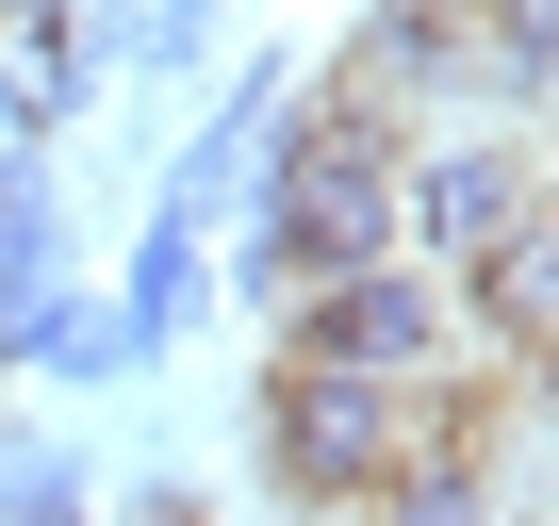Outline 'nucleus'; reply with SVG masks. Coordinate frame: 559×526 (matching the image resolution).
<instances>
[{"instance_id":"f257e3e1","label":"nucleus","mask_w":559,"mask_h":526,"mask_svg":"<svg viewBox=\"0 0 559 526\" xmlns=\"http://www.w3.org/2000/svg\"><path fill=\"white\" fill-rule=\"evenodd\" d=\"M362 263H395V116L330 83L280 116V165L247 181V230H230V280H247V313H280V297L362 280Z\"/></svg>"},{"instance_id":"f03ea898","label":"nucleus","mask_w":559,"mask_h":526,"mask_svg":"<svg viewBox=\"0 0 559 526\" xmlns=\"http://www.w3.org/2000/svg\"><path fill=\"white\" fill-rule=\"evenodd\" d=\"M280 362L297 379H428L444 362V297L412 280V263H362V280H330V297H280Z\"/></svg>"},{"instance_id":"7ed1b4c3","label":"nucleus","mask_w":559,"mask_h":526,"mask_svg":"<svg viewBox=\"0 0 559 526\" xmlns=\"http://www.w3.org/2000/svg\"><path fill=\"white\" fill-rule=\"evenodd\" d=\"M526 214H543V148H510V132H461V148H428V165L395 181V247H412V280H428V263H493Z\"/></svg>"},{"instance_id":"20e7f679","label":"nucleus","mask_w":559,"mask_h":526,"mask_svg":"<svg viewBox=\"0 0 559 526\" xmlns=\"http://www.w3.org/2000/svg\"><path fill=\"white\" fill-rule=\"evenodd\" d=\"M280 116H297V83H280V67H247V83L214 99V132H198V148H181V181H165V230H181V247H198L263 165H280Z\"/></svg>"},{"instance_id":"39448f33","label":"nucleus","mask_w":559,"mask_h":526,"mask_svg":"<svg viewBox=\"0 0 559 526\" xmlns=\"http://www.w3.org/2000/svg\"><path fill=\"white\" fill-rule=\"evenodd\" d=\"M461 313H477L493 379H510V395H543V330H559V230H543V214H526L493 263H461Z\"/></svg>"},{"instance_id":"423d86ee","label":"nucleus","mask_w":559,"mask_h":526,"mask_svg":"<svg viewBox=\"0 0 559 526\" xmlns=\"http://www.w3.org/2000/svg\"><path fill=\"white\" fill-rule=\"evenodd\" d=\"M362 526H493V461H412L362 493Z\"/></svg>"},{"instance_id":"0eeeda50","label":"nucleus","mask_w":559,"mask_h":526,"mask_svg":"<svg viewBox=\"0 0 559 526\" xmlns=\"http://www.w3.org/2000/svg\"><path fill=\"white\" fill-rule=\"evenodd\" d=\"M461 34H477V67L543 116V50H559V0H461Z\"/></svg>"},{"instance_id":"6e6552de","label":"nucleus","mask_w":559,"mask_h":526,"mask_svg":"<svg viewBox=\"0 0 559 526\" xmlns=\"http://www.w3.org/2000/svg\"><path fill=\"white\" fill-rule=\"evenodd\" d=\"M99 313H116V330H132V362H148V346L198 313V247H181V230H148V247H132V297H99Z\"/></svg>"},{"instance_id":"1a4fd4ad","label":"nucleus","mask_w":559,"mask_h":526,"mask_svg":"<svg viewBox=\"0 0 559 526\" xmlns=\"http://www.w3.org/2000/svg\"><path fill=\"white\" fill-rule=\"evenodd\" d=\"M0 526H83V461L67 444H17V461H0Z\"/></svg>"},{"instance_id":"9d476101","label":"nucleus","mask_w":559,"mask_h":526,"mask_svg":"<svg viewBox=\"0 0 559 526\" xmlns=\"http://www.w3.org/2000/svg\"><path fill=\"white\" fill-rule=\"evenodd\" d=\"M116 50L132 67H198L214 50V0H116Z\"/></svg>"},{"instance_id":"9b49d317","label":"nucleus","mask_w":559,"mask_h":526,"mask_svg":"<svg viewBox=\"0 0 559 526\" xmlns=\"http://www.w3.org/2000/svg\"><path fill=\"white\" fill-rule=\"evenodd\" d=\"M34 362H50V379H132V330H116V313H83V297H67V313H50V346H34Z\"/></svg>"},{"instance_id":"f8f14e48","label":"nucleus","mask_w":559,"mask_h":526,"mask_svg":"<svg viewBox=\"0 0 559 526\" xmlns=\"http://www.w3.org/2000/svg\"><path fill=\"white\" fill-rule=\"evenodd\" d=\"M0 181H17V165H0Z\"/></svg>"}]
</instances>
